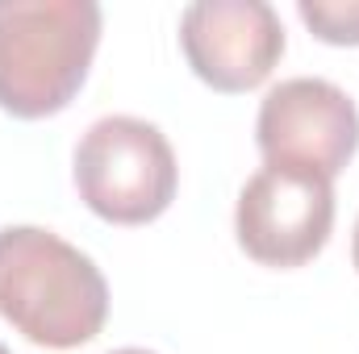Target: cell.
Wrapping results in <instances>:
<instances>
[{
	"instance_id": "cell-1",
	"label": "cell",
	"mask_w": 359,
	"mask_h": 354,
	"mask_svg": "<svg viewBox=\"0 0 359 354\" xmlns=\"http://www.w3.org/2000/svg\"><path fill=\"white\" fill-rule=\"evenodd\" d=\"M0 317L46 351L88 346L109 317L100 267L42 225L0 229Z\"/></svg>"
},
{
	"instance_id": "cell-2",
	"label": "cell",
	"mask_w": 359,
	"mask_h": 354,
	"mask_svg": "<svg viewBox=\"0 0 359 354\" xmlns=\"http://www.w3.org/2000/svg\"><path fill=\"white\" fill-rule=\"evenodd\" d=\"M96 0H0V108L21 121L63 113L100 46Z\"/></svg>"
},
{
	"instance_id": "cell-3",
	"label": "cell",
	"mask_w": 359,
	"mask_h": 354,
	"mask_svg": "<svg viewBox=\"0 0 359 354\" xmlns=\"http://www.w3.org/2000/svg\"><path fill=\"white\" fill-rule=\"evenodd\" d=\"M72 179L80 200L109 225H147L176 200L180 167L168 134L142 117L113 113L76 142Z\"/></svg>"
},
{
	"instance_id": "cell-4",
	"label": "cell",
	"mask_w": 359,
	"mask_h": 354,
	"mask_svg": "<svg viewBox=\"0 0 359 354\" xmlns=\"http://www.w3.org/2000/svg\"><path fill=\"white\" fill-rule=\"evenodd\" d=\"M255 142L264 167H297L334 183L359 150V108L330 80H280L259 104Z\"/></svg>"
},
{
	"instance_id": "cell-5",
	"label": "cell",
	"mask_w": 359,
	"mask_h": 354,
	"mask_svg": "<svg viewBox=\"0 0 359 354\" xmlns=\"http://www.w3.org/2000/svg\"><path fill=\"white\" fill-rule=\"evenodd\" d=\"M334 229V183L297 167H264L243 183L234 234L247 259L264 267H305Z\"/></svg>"
},
{
	"instance_id": "cell-6",
	"label": "cell",
	"mask_w": 359,
	"mask_h": 354,
	"mask_svg": "<svg viewBox=\"0 0 359 354\" xmlns=\"http://www.w3.org/2000/svg\"><path fill=\"white\" fill-rule=\"evenodd\" d=\"M180 50L213 92L259 88L284 55V25L268 0H196L180 13Z\"/></svg>"
},
{
	"instance_id": "cell-7",
	"label": "cell",
	"mask_w": 359,
	"mask_h": 354,
	"mask_svg": "<svg viewBox=\"0 0 359 354\" xmlns=\"http://www.w3.org/2000/svg\"><path fill=\"white\" fill-rule=\"evenodd\" d=\"M297 17L326 46H359V0H297Z\"/></svg>"
},
{
	"instance_id": "cell-8",
	"label": "cell",
	"mask_w": 359,
	"mask_h": 354,
	"mask_svg": "<svg viewBox=\"0 0 359 354\" xmlns=\"http://www.w3.org/2000/svg\"><path fill=\"white\" fill-rule=\"evenodd\" d=\"M351 263H355V271H359V221H355V238H351Z\"/></svg>"
},
{
	"instance_id": "cell-9",
	"label": "cell",
	"mask_w": 359,
	"mask_h": 354,
	"mask_svg": "<svg viewBox=\"0 0 359 354\" xmlns=\"http://www.w3.org/2000/svg\"><path fill=\"white\" fill-rule=\"evenodd\" d=\"M109 354H155V351H142V346H121V351H109Z\"/></svg>"
},
{
	"instance_id": "cell-10",
	"label": "cell",
	"mask_w": 359,
	"mask_h": 354,
	"mask_svg": "<svg viewBox=\"0 0 359 354\" xmlns=\"http://www.w3.org/2000/svg\"><path fill=\"white\" fill-rule=\"evenodd\" d=\"M0 354H8V346H4V342H0Z\"/></svg>"
}]
</instances>
